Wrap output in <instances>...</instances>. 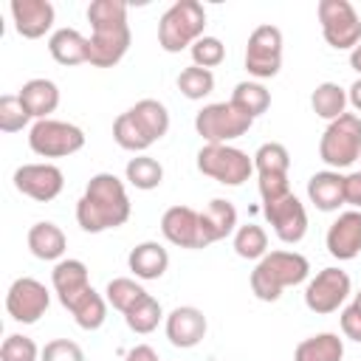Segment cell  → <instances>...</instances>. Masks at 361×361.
Wrapping results in <instances>:
<instances>
[{
    "label": "cell",
    "instance_id": "obj_1",
    "mask_svg": "<svg viewBox=\"0 0 361 361\" xmlns=\"http://www.w3.org/2000/svg\"><path fill=\"white\" fill-rule=\"evenodd\" d=\"M130 220V197L124 180L113 172H99L87 180L85 195L76 200V223L87 234L118 228Z\"/></svg>",
    "mask_w": 361,
    "mask_h": 361
},
{
    "label": "cell",
    "instance_id": "obj_2",
    "mask_svg": "<svg viewBox=\"0 0 361 361\" xmlns=\"http://www.w3.org/2000/svg\"><path fill=\"white\" fill-rule=\"evenodd\" d=\"M90 20V56L87 62L96 68H113L130 51V25L127 6L121 0H93L87 6Z\"/></svg>",
    "mask_w": 361,
    "mask_h": 361
},
{
    "label": "cell",
    "instance_id": "obj_3",
    "mask_svg": "<svg viewBox=\"0 0 361 361\" xmlns=\"http://www.w3.org/2000/svg\"><path fill=\"white\" fill-rule=\"evenodd\" d=\"M310 262L299 251H268L251 271V290L259 302H276L285 288L302 285Z\"/></svg>",
    "mask_w": 361,
    "mask_h": 361
},
{
    "label": "cell",
    "instance_id": "obj_4",
    "mask_svg": "<svg viewBox=\"0 0 361 361\" xmlns=\"http://www.w3.org/2000/svg\"><path fill=\"white\" fill-rule=\"evenodd\" d=\"M206 28V8L197 0H178L172 3L158 20V45L166 54H180L192 48Z\"/></svg>",
    "mask_w": 361,
    "mask_h": 361
},
{
    "label": "cell",
    "instance_id": "obj_5",
    "mask_svg": "<svg viewBox=\"0 0 361 361\" xmlns=\"http://www.w3.org/2000/svg\"><path fill=\"white\" fill-rule=\"evenodd\" d=\"M319 158L330 169H347L361 158V116L344 113L327 124L319 138Z\"/></svg>",
    "mask_w": 361,
    "mask_h": 361
},
{
    "label": "cell",
    "instance_id": "obj_6",
    "mask_svg": "<svg viewBox=\"0 0 361 361\" xmlns=\"http://www.w3.org/2000/svg\"><path fill=\"white\" fill-rule=\"evenodd\" d=\"M197 169L223 186H240L254 172V158L231 144H206L197 152Z\"/></svg>",
    "mask_w": 361,
    "mask_h": 361
},
{
    "label": "cell",
    "instance_id": "obj_7",
    "mask_svg": "<svg viewBox=\"0 0 361 361\" xmlns=\"http://www.w3.org/2000/svg\"><path fill=\"white\" fill-rule=\"evenodd\" d=\"M254 118H248L243 110H237L231 102H214L206 104L195 116V130L206 144H231L234 138L245 135L251 130Z\"/></svg>",
    "mask_w": 361,
    "mask_h": 361
},
{
    "label": "cell",
    "instance_id": "obj_8",
    "mask_svg": "<svg viewBox=\"0 0 361 361\" xmlns=\"http://www.w3.org/2000/svg\"><path fill=\"white\" fill-rule=\"evenodd\" d=\"M28 147L39 158H68L85 147V133H82V127H76L71 121L42 118V121L31 124Z\"/></svg>",
    "mask_w": 361,
    "mask_h": 361
},
{
    "label": "cell",
    "instance_id": "obj_9",
    "mask_svg": "<svg viewBox=\"0 0 361 361\" xmlns=\"http://www.w3.org/2000/svg\"><path fill=\"white\" fill-rule=\"evenodd\" d=\"M322 37L336 51H353L361 42V17L347 0H322L319 8Z\"/></svg>",
    "mask_w": 361,
    "mask_h": 361
},
{
    "label": "cell",
    "instance_id": "obj_10",
    "mask_svg": "<svg viewBox=\"0 0 361 361\" xmlns=\"http://www.w3.org/2000/svg\"><path fill=\"white\" fill-rule=\"evenodd\" d=\"M282 68V31L271 23L257 25L245 45V71L254 79H271Z\"/></svg>",
    "mask_w": 361,
    "mask_h": 361
},
{
    "label": "cell",
    "instance_id": "obj_11",
    "mask_svg": "<svg viewBox=\"0 0 361 361\" xmlns=\"http://www.w3.org/2000/svg\"><path fill=\"white\" fill-rule=\"evenodd\" d=\"M350 276L347 271L341 268H322L305 288V305L307 310L319 313V316H327V313H336L347 296H350Z\"/></svg>",
    "mask_w": 361,
    "mask_h": 361
},
{
    "label": "cell",
    "instance_id": "obj_12",
    "mask_svg": "<svg viewBox=\"0 0 361 361\" xmlns=\"http://www.w3.org/2000/svg\"><path fill=\"white\" fill-rule=\"evenodd\" d=\"M51 305V293L48 288L34 279V276H20L8 285V293H6V310L14 322L20 324H34L45 316Z\"/></svg>",
    "mask_w": 361,
    "mask_h": 361
},
{
    "label": "cell",
    "instance_id": "obj_13",
    "mask_svg": "<svg viewBox=\"0 0 361 361\" xmlns=\"http://www.w3.org/2000/svg\"><path fill=\"white\" fill-rule=\"evenodd\" d=\"M262 212H265V220L271 223L274 234L285 245H296L307 234V212H305V203L293 192L274 203H262Z\"/></svg>",
    "mask_w": 361,
    "mask_h": 361
},
{
    "label": "cell",
    "instance_id": "obj_14",
    "mask_svg": "<svg viewBox=\"0 0 361 361\" xmlns=\"http://www.w3.org/2000/svg\"><path fill=\"white\" fill-rule=\"evenodd\" d=\"M65 186V175L54 164H23L14 169V189L37 203L54 200Z\"/></svg>",
    "mask_w": 361,
    "mask_h": 361
},
{
    "label": "cell",
    "instance_id": "obj_15",
    "mask_svg": "<svg viewBox=\"0 0 361 361\" xmlns=\"http://www.w3.org/2000/svg\"><path fill=\"white\" fill-rule=\"evenodd\" d=\"M324 245H327L330 257H336L341 262L355 259L361 254V212L358 209L341 212L330 223L327 237H324Z\"/></svg>",
    "mask_w": 361,
    "mask_h": 361
},
{
    "label": "cell",
    "instance_id": "obj_16",
    "mask_svg": "<svg viewBox=\"0 0 361 361\" xmlns=\"http://www.w3.org/2000/svg\"><path fill=\"white\" fill-rule=\"evenodd\" d=\"M161 234L178 248H206L200 237V212L192 206H169L161 217Z\"/></svg>",
    "mask_w": 361,
    "mask_h": 361
},
{
    "label": "cell",
    "instance_id": "obj_17",
    "mask_svg": "<svg viewBox=\"0 0 361 361\" xmlns=\"http://www.w3.org/2000/svg\"><path fill=\"white\" fill-rule=\"evenodd\" d=\"M206 330H209V322L203 310L195 305H180L166 316V338L172 347H180V350L197 347L206 338Z\"/></svg>",
    "mask_w": 361,
    "mask_h": 361
},
{
    "label": "cell",
    "instance_id": "obj_18",
    "mask_svg": "<svg viewBox=\"0 0 361 361\" xmlns=\"http://www.w3.org/2000/svg\"><path fill=\"white\" fill-rule=\"evenodd\" d=\"M14 31L25 39H39L54 25V6L48 0H11L8 6Z\"/></svg>",
    "mask_w": 361,
    "mask_h": 361
},
{
    "label": "cell",
    "instance_id": "obj_19",
    "mask_svg": "<svg viewBox=\"0 0 361 361\" xmlns=\"http://www.w3.org/2000/svg\"><path fill=\"white\" fill-rule=\"evenodd\" d=\"M237 231V209L231 200L214 197L209 200V206L200 212V237L203 245H212L217 240H226L228 234Z\"/></svg>",
    "mask_w": 361,
    "mask_h": 361
},
{
    "label": "cell",
    "instance_id": "obj_20",
    "mask_svg": "<svg viewBox=\"0 0 361 361\" xmlns=\"http://www.w3.org/2000/svg\"><path fill=\"white\" fill-rule=\"evenodd\" d=\"M51 285H54V293L59 296L62 307H68L82 290L90 288L87 265L82 259H59L51 271Z\"/></svg>",
    "mask_w": 361,
    "mask_h": 361
},
{
    "label": "cell",
    "instance_id": "obj_21",
    "mask_svg": "<svg viewBox=\"0 0 361 361\" xmlns=\"http://www.w3.org/2000/svg\"><path fill=\"white\" fill-rule=\"evenodd\" d=\"M307 197L319 212H338V206H344V175L336 169H322L310 175Z\"/></svg>",
    "mask_w": 361,
    "mask_h": 361
},
{
    "label": "cell",
    "instance_id": "obj_22",
    "mask_svg": "<svg viewBox=\"0 0 361 361\" xmlns=\"http://www.w3.org/2000/svg\"><path fill=\"white\" fill-rule=\"evenodd\" d=\"M20 102L25 104L28 116L42 121V118H51V113L59 107V87L51 82V79H28L23 87H20Z\"/></svg>",
    "mask_w": 361,
    "mask_h": 361
},
{
    "label": "cell",
    "instance_id": "obj_23",
    "mask_svg": "<svg viewBox=\"0 0 361 361\" xmlns=\"http://www.w3.org/2000/svg\"><path fill=\"white\" fill-rule=\"evenodd\" d=\"M48 51L59 65H82L90 56V39L76 28H56L48 39Z\"/></svg>",
    "mask_w": 361,
    "mask_h": 361
},
{
    "label": "cell",
    "instance_id": "obj_24",
    "mask_svg": "<svg viewBox=\"0 0 361 361\" xmlns=\"http://www.w3.org/2000/svg\"><path fill=\"white\" fill-rule=\"evenodd\" d=\"M127 265L138 279H161L166 274V268H169V254H166V248L161 243L147 240V243H138L130 251Z\"/></svg>",
    "mask_w": 361,
    "mask_h": 361
},
{
    "label": "cell",
    "instance_id": "obj_25",
    "mask_svg": "<svg viewBox=\"0 0 361 361\" xmlns=\"http://www.w3.org/2000/svg\"><path fill=\"white\" fill-rule=\"evenodd\" d=\"M28 248L37 259L54 262V259H62V254L68 248V240H65V231L56 223L39 220L28 228Z\"/></svg>",
    "mask_w": 361,
    "mask_h": 361
},
{
    "label": "cell",
    "instance_id": "obj_26",
    "mask_svg": "<svg viewBox=\"0 0 361 361\" xmlns=\"http://www.w3.org/2000/svg\"><path fill=\"white\" fill-rule=\"evenodd\" d=\"M65 310L73 316V322H76L82 330H99V327L104 324V319H107V299L90 285V288L82 290Z\"/></svg>",
    "mask_w": 361,
    "mask_h": 361
},
{
    "label": "cell",
    "instance_id": "obj_27",
    "mask_svg": "<svg viewBox=\"0 0 361 361\" xmlns=\"http://www.w3.org/2000/svg\"><path fill=\"white\" fill-rule=\"evenodd\" d=\"M344 358V338L338 333H316L302 338L293 350V361H341Z\"/></svg>",
    "mask_w": 361,
    "mask_h": 361
},
{
    "label": "cell",
    "instance_id": "obj_28",
    "mask_svg": "<svg viewBox=\"0 0 361 361\" xmlns=\"http://www.w3.org/2000/svg\"><path fill=\"white\" fill-rule=\"evenodd\" d=\"M130 113L141 124V130L152 138V144L166 135V130H169V110L158 99H141V102H135L130 107Z\"/></svg>",
    "mask_w": 361,
    "mask_h": 361
},
{
    "label": "cell",
    "instance_id": "obj_29",
    "mask_svg": "<svg viewBox=\"0 0 361 361\" xmlns=\"http://www.w3.org/2000/svg\"><path fill=\"white\" fill-rule=\"evenodd\" d=\"M310 107L319 118H327V121H336L338 116H344V107H347V90L336 82H322L316 85V90L310 93Z\"/></svg>",
    "mask_w": 361,
    "mask_h": 361
},
{
    "label": "cell",
    "instance_id": "obj_30",
    "mask_svg": "<svg viewBox=\"0 0 361 361\" xmlns=\"http://www.w3.org/2000/svg\"><path fill=\"white\" fill-rule=\"evenodd\" d=\"M113 141H116L121 149H127V152H138V155H144V149L152 147V138L141 130V124L133 118L130 110L121 113V116L113 121Z\"/></svg>",
    "mask_w": 361,
    "mask_h": 361
},
{
    "label": "cell",
    "instance_id": "obj_31",
    "mask_svg": "<svg viewBox=\"0 0 361 361\" xmlns=\"http://www.w3.org/2000/svg\"><path fill=\"white\" fill-rule=\"evenodd\" d=\"M124 175H127V183L141 189V192H149V189H158L161 180H164V166L149 158V155H135L127 161L124 166Z\"/></svg>",
    "mask_w": 361,
    "mask_h": 361
},
{
    "label": "cell",
    "instance_id": "obj_32",
    "mask_svg": "<svg viewBox=\"0 0 361 361\" xmlns=\"http://www.w3.org/2000/svg\"><path fill=\"white\" fill-rule=\"evenodd\" d=\"M237 110H243L248 118H257L262 116L268 107H271V93L265 90V85L259 82H240L228 99Z\"/></svg>",
    "mask_w": 361,
    "mask_h": 361
},
{
    "label": "cell",
    "instance_id": "obj_33",
    "mask_svg": "<svg viewBox=\"0 0 361 361\" xmlns=\"http://www.w3.org/2000/svg\"><path fill=\"white\" fill-rule=\"evenodd\" d=\"M234 254L243 257V259H262L268 254V234L262 226L257 223H245V226H237L234 231Z\"/></svg>",
    "mask_w": 361,
    "mask_h": 361
},
{
    "label": "cell",
    "instance_id": "obj_34",
    "mask_svg": "<svg viewBox=\"0 0 361 361\" xmlns=\"http://www.w3.org/2000/svg\"><path fill=\"white\" fill-rule=\"evenodd\" d=\"M164 319V310H161V302L155 299V296H144L141 302H135L127 313H124V322H127V327L133 330V333H138V336H147V333H152L155 327H158V322Z\"/></svg>",
    "mask_w": 361,
    "mask_h": 361
},
{
    "label": "cell",
    "instance_id": "obj_35",
    "mask_svg": "<svg viewBox=\"0 0 361 361\" xmlns=\"http://www.w3.org/2000/svg\"><path fill=\"white\" fill-rule=\"evenodd\" d=\"M254 169L257 175H282L288 178L290 169V152L279 141H268L254 152Z\"/></svg>",
    "mask_w": 361,
    "mask_h": 361
},
{
    "label": "cell",
    "instance_id": "obj_36",
    "mask_svg": "<svg viewBox=\"0 0 361 361\" xmlns=\"http://www.w3.org/2000/svg\"><path fill=\"white\" fill-rule=\"evenodd\" d=\"M147 296V290L135 282V279H130V276H116V279H110L107 282V288H104V299H107V305H113L116 310H121V313H127L135 302H141Z\"/></svg>",
    "mask_w": 361,
    "mask_h": 361
},
{
    "label": "cell",
    "instance_id": "obj_37",
    "mask_svg": "<svg viewBox=\"0 0 361 361\" xmlns=\"http://www.w3.org/2000/svg\"><path fill=\"white\" fill-rule=\"evenodd\" d=\"M178 90H180L186 99L197 102V99H203V96H209V93L214 90V73L206 71V68L189 65V68H183V71L178 73Z\"/></svg>",
    "mask_w": 361,
    "mask_h": 361
},
{
    "label": "cell",
    "instance_id": "obj_38",
    "mask_svg": "<svg viewBox=\"0 0 361 361\" xmlns=\"http://www.w3.org/2000/svg\"><path fill=\"white\" fill-rule=\"evenodd\" d=\"M28 121H31V116H28V110L17 93L0 96V130L3 133H20Z\"/></svg>",
    "mask_w": 361,
    "mask_h": 361
},
{
    "label": "cell",
    "instance_id": "obj_39",
    "mask_svg": "<svg viewBox=\"0 0 361 361\" xmlns=\"http://www.w3.org/2000/svg\"><path fill=\"white\" fill-rule=\"evenodd\" d=\"M42 350L34 344V338L11 333L0 344V361H39Z\"/></svg>",
    "mask_w": 361,
    "mask_h": 361
},
{
    "label": "cell",
    "instance_id": "obj_40",
    "mask_svg": "<svg viewBox=\"0 0 361 361\" xmlns=\"http://www.w3.org/2000/svg\"><path fill=\"white\" fill-rule=\"evenodd\" d=\"M189 54H192V65L212 71V68H217V65L226 59V45H223L217 37H206V34H203V37L189 48Z\"/></svg>",
    "mask_w": 361,
    "mask_h": 361
},
{
    "label": "cell",
    "instance_id": "obj_41",
    "mask_svg": "<svg viewBox=\"0 0 361 361\" xmlns=\"http://www.w3.org/2000/svg\"><path fill=\"white\" fill-rule=\"evenodd\" d=\"M39 361H85V350L71 338H54L42 347Z\"/></svg>",
    "mask_w": 361,
    "mask_h": 361
},
{
    "label": "cell",
    "instance_id": "obj_42",
    "mask_svg": "<svg viewBox=\"0 0 361 361\" xmlns=\"http://www.w3.org/2000/svg\"><path fill=\"white\" fill-rule=\"evenodd\" d=\"M257 183H259V197H262V203H274V200L290 195V183H288V178H282V175H259Z\"/></svg>",
    "mask_w": 361,
    "mask_h": 361
},
{
    "label": "cell",
    "instance_id": "obj_43",
    "mask_svg": "<svg viewBox=\"0 0 361 361\" xmlns=\"http://www.w3.org/2000/svg\"><path fill=\"white\" fill-rule=\"evenodd\" d=\"M341 333L347 336V338H353V341H358L361 344V307L355 305V302H350L344 310H341Z\"/></svg>",
    "mask_w": 361,
    "mask_h": 361
},
{
    "label": "cell",
    "instance_id": "obj_44",
    "mask_svg": "<svg viewBox=\"0 0 361 361\" xmlns=\"http://www.w3.org/2000/svg\"><path fill=\"white\" fill-rule=\"evenodd\" d=\"M344 203L361 212V169L344 175Z\"/></svg>",
    "mask_w": 361,
    "mask_h": 361
},
{
    "label": "cell",
    "instance_id": "obj_45",
    "mask_svg": "<svg viewBox=\"0 0 361 361\" xmlns=\"http://www.w3.org/2000/svg\"><path fill=\"white\" fill-rule=\"evenodd\" d=\"M124 361H161V358L149 344H135L133 350H127Z\"/></svg>",
    "mask_w": 361,
    "mask_h": 361
},
{
    "label": "cell",
    "instance_id": "obj_46",
    "mask_svg": "<svg viewBox=\"0 0 361 361\" xmlns=\"http://www.w3.org/2000/svg\"><path fill=\"white\" fill-rule=\"evenodd\" d=\"M347 102L361 113V79H355V82L350 85V90H347Z\"/></svg>",
    "mask_w": 361,
    "mask_h": 361
},
{
    "label": "cell",
    "instance_id": "obj_47",
    "mask_svg": "<svg viewBox=\"0 0 361 361\" xmlns=\"http://www.w3.org/2000/svg\"><path fill=\"white\" fill-rule=\"evenodd\" d=\"M350 68L361 73V42H358V45H355V48L350 51Z\"/></svg>",
    "mask_w": 361,
    "mask_h": 361
},
{
    "label": "cell",
    "instance_id": "obj_48",
    "mask_svg": "<svg viewBox=\"0 0 361 361\" xmlns=\"http://www.w3.org/2000/svg\"><path fill=\"white\" fill-rule=\"evenodd\" d=\"M353 302H355V305H358V307H361V290H358V293H355V296H353Z\"/></svg>",
    "mask_w": 361,
    "mask_h": 361
},
{
    "label": "cell",
    "instance_id": "obj_49",
    "mask_svg": "<svg viewBox=\"0 0 361 361\" xmlns=\"http://www.w3.org/2000/svg\"><path fill=\"white\" fill-rule=\"evenodd\" d=\"M358 161H361V158H358Z\"/></svg>",
    "mask_w": 361,
    "mask_h": 361
}]
</instances>
